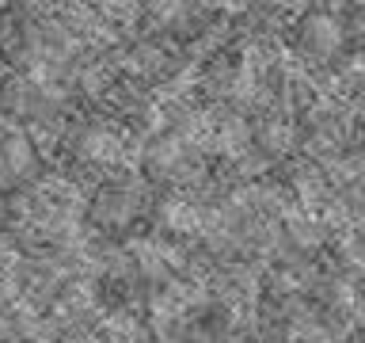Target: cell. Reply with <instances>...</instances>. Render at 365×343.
Returning a JSON list of instances; mask_svg holds the SVG:
<instances>
[{
  "mask_svg": "<svg viewBox=\"0 0 365 343\" xmlns=\"http://www.w3.org/2000/svg\"><path fill=\"white\" fill-rule=\"evenodd\" d=\"M96 217L103 225H125L133 217V194L130 187H114L96 202Z\"/></svg>",
  "mask_w": 365,
  "mask_h": 343,
  "instance_id": "cell-1",
  "label": "cell"
},
{
  "mask_svg": "<svg viewBox=\"0 0 365 343\" xmlns=\"http://www.w3.org/2000/svg\"><path fill=\"white\" fill-rule=\"evenodd\" d=\"M122 137L110 134V130H84L80 134V153L91 156V160H122Z\"/></svg>",
  "mask_w": 365,
  "mask_h": 343,
  "instance_id": "cell-2",
  "label": "cell"
},
{
  "mask_svg": "<svg viewBox=\"0 0 365 343\" xmlns=\"http://www.w3.org/2000/svg\"><path fill=\"white\" fill-rule=\"evenodd\" d=\"M304 42L312 46V50H319V54H331V50L339 46V27H335V19H324V16L308 19Z\"/></svg>",
  "mask_w": 365,
  "mask_h": 343,
  "instance_id": "cell-3",
  "label": "cell"
}]
</instances>
